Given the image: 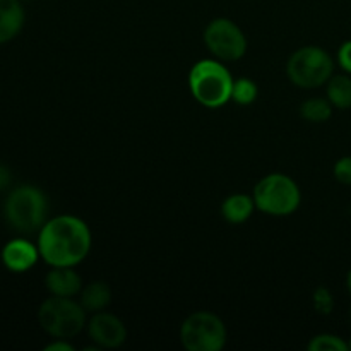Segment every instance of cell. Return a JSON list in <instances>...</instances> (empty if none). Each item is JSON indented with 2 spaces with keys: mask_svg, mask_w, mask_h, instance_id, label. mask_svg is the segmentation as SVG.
I'll return each instance as SVG.
<instances>
[{
  "mask_svg": "<svg viewBox=\"0 0 351 351\" xmlns=\"http://www.w3.org/2000/svg\"><path fill=\"white\" fill-rule=\"evenodd\" d=\"M348 346H350V350H351V339H350V343H348Z\"/></svg>",
  "mask_w": 351,
  "mask_h": 351,
  "instance_id": "cell-25",
  "label": "cell"
},
{
  "mask_svg": "<svg viewBox=\"0 0 351 351\" xmlns=\"http://www.w3.org/2000/svg\"><path fill=\"white\" fill-rule=\"evenodd\" d=\"M257 95H259V89H257V84L250 79L242 77L233 81V89H232V99L239 105H250L257 99Z\"/></svg>",
  "mask_w": 351,
  "mask_h": 351,
  "instance_id": "cell-17",
  "label": "cell"
},
{
  "mask_svg": "<svg viewBox=\"0 0 351 351\" xmlns=\"http://www.w3.org/2000/svg\"><path fill=\"white\" fill-rule=\"evenodd\" d=\"M328 99L339 110L351 108V77L348 75H332L328 81Z\"/></svg>",
  "mask_w": 351,
  "mask_h": 351,
  "instance_id": "cell-15",
  "label": "cell"
},
{
  "mask_svg": "<svg viewBox=\"0 0 351 351\" xmlns=\"http://www.w3.org/2000/svg\"><path fill=\"white\" fill-rule=\"evenodd\" d=\"M335 177L339 184L351 185V156L338 160V163L335 165Z\"/></svg>",
  "mask_w": 351,
  "mask_h": 351,
  "instance_id": "cell-19",
  "label": "cell"
},
{
  "mask_svg": "<svg viewBox=\"0 0 351 351\" xmlns=\"http://www.w3.org/2000/svg\"><path fill=\"white\" fill-rule=\"evenodd\" d=\"M254 202L259 211L271 216H290L298 209L302 194L293 178L283 173L264 177L254 189Z\"/></svg>",
  "mask_w": 351,
  "mask_h": 351,
  "instance_id": "cell-5",
  "label": "cell"
},
{
  "mask_svg": "<svg viewBox=\"0 0 351 351\" xmlns=\"http://www.w3.org/2000/svg\"><path fill=\"white\" fill-rule=\"evenodd\" d=\"M254 209H256V202L254 197L245 194H233L225 199L221 206L223 218L233 225H240V223L247 221L252 216Z\"/></svg>",
  "mask_w": 351,
  "mask_h": 351,
  "instance_id": "cell-13",
  "label": "cell"
},
{
  "mask_svg": "<svg viewBox=\"0 0 351 351\" xmlns=\"http://www.w3.org/2000/svg\"><path fill=\"white\" fill-rule=\"evenodd\" d=\"M38 250L51 267H74L91 250V230L77 216H55L41 226Z\"/></svg>",
  "mask_w": 351,
  "mask_h": 351,
  "instance_id": "cell-1",
  "label": "cell"
},
{
  "mask_svg": "<svg viewBox=\"0 0 351 351\" xmlns=\"http://www.w3.org/2000/svg\"><path fill=\"white\" fill-rule=\"evenodd\" d=\"M38 245L24 239H14L2 249V263L12 273H26L38 263Z\"/></svg>",
  "mask_w": 351,
  "mask_h": 351,
  "instance_id": "cell-10",
  "label": "cell"
},
{
  "mask_svg": "<svg viewBox=\"0 0 351 351\" xmlns=\"http://www.w3.org/2000/svg\"><path fill=\"white\" fill-rule=\"evenodd\" d=\"M346 287H348V291L351 293V269L348 273V278H346Z\"/></svg>",
  "mask_w": 351,
  "mask_h": 351,
  "instance_id": "cell-24",
  "label": "cell"
},
{
  "mask_svg": "<svg viewBox=\"0 0 351 351\" xmlns=\"http://www.w3.org/2000/svg\"><path fill=\"white\" fill-rule=\"evenodd\" d=\"M10 180H12V177H10L9 168L3 167V165H0V191H3L5 187H9Z\"/></svg>",
  "mask_w": 351,
  "mask_h": 351,
  "instance_id": "cell-23",
  "label": "cell"
},
{
  "mask_svg": "<svg viewBox=\"0 0 351 351\" xmlns=\"http://www.w3.org/2000/svg\"><path fill=\"white\" fill-rule=\"evenodd\" d=\"M21 0H0V45L14 40L24 26Z\"/></svg>",
  "mask_w": 351,
  "mask_h": 351,
  "instance_id": "cell-12",
  "label": "cell"
},
{
  "mask_svg": "<svg viewBox=\"0 0 351 351\" xmlns=\"http://www.w3.org/2000/svg\"><path fill=\"white\" fill-rule=\"evenodd\" d=\"M350 319H351V311H350Z\"/></svg>",
  "mask_w": 351,
  "mask_h": 351,
  "instance_id": "cell-26",
  "label": "cell"
},
{
  "mask_svg": "<svg viewBox=\"0 0 351 351\" xmlns=\"http://www.w3.org/2000/svg\"><path fill=\"white\" fill-rule=\"evenodd\" d=\"M45 351H74V346L69 345L67 339H57V341L45 346Z\"/></svg>",
  "mask_w": 351,
  "mask_h": 351,
  "instance_id": "cell-22",
  "label": "cell"
},
{
  "mask_svg": "<svg viewBox=\"0 0 351 351\" xmlns=\"http://www.w3.org/2000/svg\"><path fill=\"white\" fill-rule=\"evenodd\" d=\"M3 213L7 223L16 232L34 233L47 223V197L34 185H21L9 194Z\"/></svg>",
  "mask_w": 351,
  "mask_h": 351,
  "instance_id": "cell-3",
  "label": "cell"
},
{
  "mask_svg": "<svg viewBox=\"0 0 351 351\" xmlns=\"http://www.w3.org/2000/svg\"><path fill=\"white\" fill-rule=\"evenodd\" d=\"M338 62L348 74H351V41L341 45L338 51Z\"/></svg>",
  "mask_w": 351,
  "mask_h": 351,
  "instance_id": "cell-21",
  "label": "cell"
},
{
  "mask_svg": "<svg viewBox=\"0 0 351 351\" xmlns=\"http://www.w3.org/2000/svg\"><path fill=\"white\" fill-rule=\"evenodd\" d=\"M88 335L98 348H119L125 343L127 329L117 315L101 311L89 319Z\"/></svg>",
  "mask_w": 351,
  "mask_h": 351,
  "instance_id": "cell-9",
  "label": "cell"
},
{
  "mask_svg": "<svg viewBox=\"0 0 351 351\" xmlns=\"http://www.w3.org/2000/svg\"><path fill=\"white\" fill-rule=\"evenodd\" d=\"M233 81L228 69L218 60L197 62L189 74V86L195 101L206 108H219L232 99Z\"/></svg>",
  "mask_w": 351,
  "mask_h": 351,
  "instance_id": "cell-2",
  "label": "cell"
},
{
  "mask_svg": "<svg viewBox=\"0 0 351 351\" xmlns=\"http://www.w3.org/2000/svg\"><path fill=\"white\" fill-rule=\"evenodd\" d=\"M311 351H348V343L335 335H319L311 339L307 346Z\"/></svg>",
  "mask_w": 351,
  "mask_h": 351,
  "instance_id": "cell-18",
  "label": "cell"
},
{
  "mask_svg": "<svg viewBox=\"0 0 351 351\" xmlns=\"http://www.w3.org/2000/svg\"><path fill=\"white\" fill-rule=\"evenodd\" d=\"M314 305L319 312H322V314H329V312L332 311L335 302H332L331 293H329L326 288H319L314 293Z\"/></svg>",
  "mask_w": 351,
  "mask_h": 351,
  "instance_id": "cell-20",
  "label": "cell"
},
{
  "mask_svg": "<svg viewBox=\"0 0 351 351\" xmlns=\"http://www.w3.org/2000/svg\"><path fill=\"white\" fill-rule=\"evenodd\" d=\"M204 43L219 60H239L247 51V38L233 21L218 17L211 21L204 31Z\"/></svg>",
  "mask_w": 351,
  "mask_h": 351,
  "instance_id": "cell-8",
  "label": "cell"
},
{
  "mask_svg": "<svg viewBox=\"0 0 351 351\" xmlns=\"http://www.w3.org/2000/svg\"><path fill=\"white\" fill-rule=\"evenodd\" d=\"M180 341L187 351H221L226 345V328L211 312H194L180 328Z\"/></svg>",
  "mask_w": 351,
  "mask_h": 351,
  "instance_id": "cell-7",
  "label": "cell"
},
{
  "mask_svg": "<svg viewBox=\"0 0 351 351\" xmlns=\"http://www.w3.org/2000/svg\"><path fill=\"white\" fill-rule=\"evenodd\" d=\"M335 62L319 47H304L295 51L287 64V74L298 88H319L332 77Z\"/></svg>",
  "mask_w": 351,
  "mask_h": 351,
  "instance_id": "cell-6",
  "label": "cell"
},
{
  "mask_svg": "<svg viewBox=\"0 0 351 351\" xmlns=\"http://www.w3.org/2000/svg\"><path fill=\"white\" fill-rule=\"evenodd\" d=\"M300 113L307 122L321 123L331 119L332 105L329 99L311 98L307 99V101H304V105H302L300 108Z\"/></svg>",
  "mask_w": 351,
  "mask_h": 351,
  "instance_id": "cell-16",
  "label": "cell"
},
{
  "mask_svg": "<svg viewBox=\"0 0 351 351\" xmlns=\"http://www.w3.org/2000/svg\"><path fill=\"white\" fill-rule=\"evenodd\" d=\"M47 290L57 297H75L82 290V280L74 267H51L45 278Z\"/></svg>",
  "mask_w": 351,
  "mask_h": 351,
  "instance_id": "cell-11",
  "label": "cell"
},
{
  "mask_svg": "<svg viewBox=\"0 0 351 351\" xmlns=\"http://www.w3.org/2000/svg\"><path fill=\"white\" fill-rule=\"evenodd\" d=\"M112 302V290L103 281H95L89 283L81 290V305L84 307L86 312H101Z\"/></svg>",
  "mask_w": 351,
  "mask_h": 351,
  "instance_id": "cell-14",
  "label": "cell"
},
{
  "mask_svg": "<svg viewBox=\"0 0 351 351\" xmlns=\"http://www.w3.org/2000/svg\"><path fill=\"white\" fill-rule=\"evenodd\" d=\"M38 321L51 338L71 339L84 329L86 311L71 297L51 295L40 305Z\"/></svg>",
  "mask_w": 351,
  "mask_h": 351,
  "instance_id": "cell-4",
  "label": "cell"
}]
</instances>
